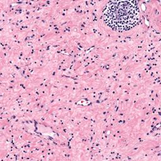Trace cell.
<instances>
[{"instance_id": "cell-1", "label": "cell", "mask_w": 161, "mask_h": 161, "mask_svg": "<svg viewBox=\"0 0 161 161\" xmlns=\"http://www.w3.org/2000/svg\"><path fill=\"white\" fill-rule=\"evenodd\" d=\"M103 20L111 29L123 31L134 27L139 19V8L136 1H112L103 10Z\"/></svg>"}]
</instances>
